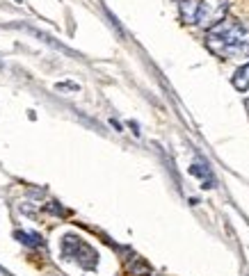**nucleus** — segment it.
Returning <instances> with one entry per match:
<instances>
[{
    "instance_id": "nucleus-1",
    "label": "nucleus",
    "mask_w": 249,
    "mask_h": 276,
    "mask_svg": "<svg viewBox=\"0 0 249 276\" xmlns=\"http://www.w3.org/2000/svg\"><path fill=\"white\" fill-rule=\"evenodd\" d=\"M206 46L217 57H244L249 55V30L233 19H224L219 26L208 30Z\"/></svg>"
},
{
    "instance_id": "nucleus-2",
    "label": "nucleus",
    "mask_w": 249,
    "mask_h": 276,
    "mask_svg": "<svg viewBox=\"0 0 249 276\" xmlns=\"http://www.w3.org/2000/svg\"><path fill=\"white\" fill-rule=\"evenodd\" d=\"M62 256L67 260H76L83 269H94L99 265V253L76 235H67L62 240Z\"/></svg>"
},
{
    "instance_id": "nucleus-3",
    "label": "nucleus",
    "mask_w": 249,
    "mask_h": 276,
    "mask_svg": "<svg viewBox=\"0 0 249 276\" xmlns=\"http://www.w3.org/2000/svg\"><path fill=\"white\" fill-rule=\"evenodd\" d=\"M228 12V0H201L197 10V26L213 30L215 26H219L226 19Z\"/></svg>"
},
{
    "instance_id": "nucleus-4",
    "label": "nucleus",
    "mask_w": 249,
    "mask_h": 276,
    "mask_svg": "<svg viewBox=\"0 0 249 276\" xmlns=\"http://www.w3.org/2000/svg\"><path fill=\"white\" fill-rule=\"evenodd\" d=\"M190 174L197 176V178H201L203 187H215V178H213V174H210V169L203 167V164H192V167H190Z\"/></svg>"
},
{
    "instance_id": "nucleus-5",
    "label": "nucleus",
    "mask_w": 249,
    "mask_h": 276,
    "mask_svg": "<svg viewBox=\"0 0 249 276\" xmlns=\"http://www.w3.org/2000/svg\"><path fill=\"white\" fill-rule=\"evenodd\" d=\"M197 10H199V3H194V0H181V16L185 23H197Z\"/></svg>"
},
{
    "instance_id": "nucleus-6",
    "label": "nucleus",
    "mask_w": 249,
    "mask_h": 276,
    "mask_svg": "<svg viewBox=\"0 0 249 276\" xmlns=\"http://www.w3.org/2000/svg\"><path fill=\"white\" fill-rule=\"evenodd\" d=\"M233 87L238 89V92H247L249 89V64L240 67L238 71L233 73Z\"/></svg>"
},
{
    "instance_id": "nucleus-7",
    "label": "nucleus",
    "mask_w": 249,
    "mask_h": 276,
    "mask_svg": "<svg viewBox=\"0 0 249 276\" xmlns=\"http://www.w3.org/2000/svg\"><path fill=\"white\" fill-rule=\"evenodd\" d=\"M16 240L23 242L26 246H30V249H37V246H42V235H37V233H26V230H16L14 233Z\"/></svg>"
},
{
    "instance_id": "nucleus-8",
    "label": "nucleus",
    "mask_w": 249,
    "mask_h": 276,
    "mask_svg": "<svg viewBox=\"0 0 249 276\" xmlns=\"http://www.w3.org/2000/svg\"><path fill=\"white\" fill-rule=\"evenodd\" d=\"M130 274H135V276H149V265H146V262H142L140 258H135V260L130 262Z\"/></svg>"
},
{
    "instance_id": "nucleus-9",
    "label": "nucleus",
    "mask_w": 249,
    "mask_h": 276,
    "mask_svg": "<svg viewBox=\"0 0 249 276\" xmlns=\"http://www.w3.org/2000/svg\"><path fill=\"white\" fill-rule=\"evenodd\" d=\"M46 210H48V212H53V215H69V210H64L60 203H48Z\"/></svg>"
},
{
    "instance_id": "nucleus-10",
    "label": "nucleus",
    "mask_w": 249,
    "mask_h": 276,
    "mask_svg": "<svg viewBox=\"0 0 249 276\" xmlns=\"http://www.w3.org/2000/svg\"><path fill=\"white\" fill-rule=\"evenodd\" d=\"M57 89H78V85H69V82H62V85H57Z\"/></svg>"
},
{
    "instance_id": "nucleus-11",
    "label": "nucleus",
    "mask_w": 249,
    "mask_h": 276,
    "mask_svg": "<svg viewBox=\"0 0 249 276\" xmlns=\"http://www.w3.org/2000/svg\"><path fill=\"white\" fill-rule=\"evenodd\" d=\"M55 276H62V274H55Z\"/></svg>"
},
{
    "instance_id": "nucleus-12",
    "label": "nucleus",
    "mask_w": 249,
    "mask_h": 276,
    "mask_svg": "<svg viewBox=\"0 0 249 276\" xmlns=\"http://www.w3.org/2000/svg\"><path fill=\"white\" fill-rule=\"evenodd\" d=\"M247 108H249V101H247Z\"/></svg>"
}]
</instances>
